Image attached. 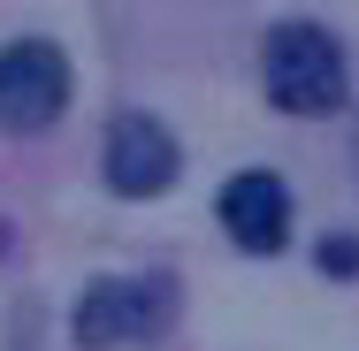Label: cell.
Wrapping results in <instances>:
<instances>
[{"mask_svg": "<svg viewBox=\"0 0 359 351\" xmlns=\"http://www.w3.org/2000/svg\"><path fill=\"white\" fill-rule=\"evenodd\" d=\"M260 84L283 115H337L352 69H344V46L321 31V23H276L268 46H260Z\"/></svg>", "mask_w": 359, "mask_h": 351, "instance_id": "cell-1", "label": "cell"}, {"mask_svg": "<svg viewBox=\"0 0 359 351\" xmlns=\"http://www.w3.org/2000/svg\"><path fill=\"white\" fill-rule=\"evenodd\" d=\"M176 329V282L168 275H107L76 298L69 336L84 351H123V344H153Z\"/></svg>", "mask_w": 359, "mask_h": 351, "instance_id": "cell-2", "label": "cell"}, {"mask_svg": "<svg viewBox=\"0 0 359 351\" xmlns=\"http://www.w3.org/2000/svg\"><path fill=\"white\" fill-rule=\"evenodd\" d=\"M69 107V54L54 39H15L0 46V130L31 138Z\"/></svg>", "mask_w": 359, "mask_h": 351, "instance_id": "cell-3", "label": "cell"}, {"mask_svg": "<svg viewBox=\"0 0 359 351\" xmlns=\"http://www.w3.org/2000/svg\"><path fill=\"white\" fill-rule=\"evenodd\" d=\"M100 168H107V191H115V199H161V191L184 176V145L168 138L161 115H115Z\"/></svg>", "mask_w": 359, "mask_h": 351, "instance_id": "cell-4", "label": "cell"}, {"mask_svg": "<svg viewBox=\"0 0 359 351\" xmlns=\"http://www.w3.org/2000/svg\"><path fill=\"white\" fill-rule=\"evenodd\" d=\"M222 229L237 252H283L290 245V184L268 168H245L222 184Z\"/></svg>", "mask_w": 359, "mask_h": 351, "instance_id": "cell-5", "label": "cell"}, {"mask_svg": "<svg viewBox=\"0 0 359 351\" xmlns=\"http://www.w3.org/2000/svg\"><path fill=\"white\" fill-rule=\"evenodd\" d=\"M321 268L352 275V268H359V245H352V237H329V245H321Z\"/></svg>", "mask_w": 359, "mask_h": 351, "instance_id": "cell-6", "label": "cell"}]
</instances>
